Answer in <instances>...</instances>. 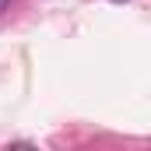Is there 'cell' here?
I'll use <instances>...</instances> for the list:
<instances>
[{"mask_svg":"<svg viewBox=\"0 0 151 151\" xmlns=\"http://www.w3.org/2000/svg\"><path fill=\"white\" fill-rule=\"evenodd\" d=\"M4 7H7V0H0V11H4Z\"/></svg>","mask_w":151,"mask_h":151,"instance_id":"cell-1","label":"cell"}]
</instances>
